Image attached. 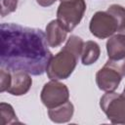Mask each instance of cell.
<instances>
[{"label": "cell", "mask_w": 125, "mask_h": 125, "mask_svg": "<svg viewBox=\"0 0 125 125\" xmlns=\"http://www.w3.org/2000/svg\"><path fill=\"white\" fill-rule=\"evenodd\" d=\"M122 95L125 97V87H124V90H123V93H122Z\"/></svg>", "instance_id": "obj_19"}, {"label": "cell", "mask_w": 125, "mask_h": 125, "mask_svg": "<svg viewBox=\"0 0 125 125\" xmlns=\"http://www.w3.org/2000/svg\"><path fill=\"white\" fill-rule=\"evenodd\" d=\"M101 49L100 46L94 41H87L83 45L81 53V62L85 65L96 62L100 57Z\"/></svg>", "instance_id": "obj_12"}, {"label": "cell", "mask_w": 125, "mask_h": 125, "mask_svg": "<svg viewBox=\"0 0 125 125\" xmlns=\"http://www.w3.org/2000/svg\"><path fill=\"white\" fill-rule=\"evenodd\" d=\"M89 28L94 36L104 39L118 31V23L115 18L108 12L99 11L92 17Z\"/></svg>", "instance_id": "obj_6"}, {"label": "cell", "mask_w": 125, "mask_h": 125, "mask_svg": "<svg viewBox=\"0 0 125 125\" xmlns=\"http://www.w3.org/2000/svg\"><path fill=\"white\" fill-rule=\"evenodd\" d=\"M106 12H108L110 15H112L115 18V20L117 21L118 31H120L122 28L125 27V8L124 7L117 5V4H113L107 8Z\"/></svg>", "instance_id": "obj_14"}, {"label": "cell", "mask_w": 125, "mask_h": 125, "mask_svg": "<svg viewBox=\"0 0 125 125\" xmlns=\"http://www.w3.org/2000/svg\"><path fill=\"white\" fill-rule=\"evenodd\" d=\"M85 11V0H62L58 7L57 20L67 32H70L79 24Z\"/></svg>", "instance_id": "obj_4"}, {"label": "cell", "mask_w": 125, "mask_h": 125, "mask_svg": "<svg viewBox=\"0 0 125 125\" xmlns=\"http://www.w3.org/2000/svg\"><path fill=\"white\" fill-rule=\"evenodd\" d=\"M11 82V70L1 67L0 70V92L8 90Z\"/></svg>", "instance_id": "obj_15"}, {"label": "cell", "mask_w": 125, "mask_h": 125, "mask_svg": "<svg viewBox=\"0 0 125 125\" xmlns=\"http://www.w3.org/2000/svg\"><path fill=\"white\" fill-rule=\"evenodd\" d=\"M0 35L1 67L23 70L32 75H41L46 71L53 55L41 29L4 22Z\"/></svg>", "instance_id": "obj_1"}, {"label": "cell", "mask_w": 125, "mask_h": 125, "mask_svg": "<svg viewBox=\"0 0 125 125\" xmlns=\"http://www.w3.org/2000/svg\"><path fill=\"white\" fill-rule=\"evenodd\" d=\"M118 33H121V34H123V35H125V27L124 28H122L120 31H118Z\"/></svg>", "instance_id": "obj_18"}, {"label": "cell", "mask_w": 125, "mask_h": 125, "mask_svg": "<svg viewBox=\"0 0 125 125\" xmlns=\"http://www.w3.org/2000/svg\"><path fill=\"white\" fill-rule=\"evenodd\" d=\"M61 1H62V0H61Z\"/></svg>", "instance_id": "obj_20"}, {"label": "cell", "mask_w": 125, "mask_h": 125, "mask_svg": "<svg viewBox=\"0 0 125 125\" xmlns=\"http://www.w3.org/2000/svg\"><path fill=\"white\" fill-rule=\"evenodd\" d=\"M32 84V79L28 72L23 70H11V82L7 90L14 96L26 94Z\"/></svg>", "instance_id": "obj_8"}, {"label": "cell", "mask_w": 125, "mask_h": 125, "mask_svg": "<svg viewBox=\"0 0 125 125\" xmlns=\"http://www.w3.org/2000/svg\"><path fill=\"white\" fill-rule=\"evenodd\" d=\"M0 119H1V121H0L1 125L21 123L14 111L13 106L11 104H5V103L0 104Z\"/></svg>", "instance_id": "obj_13"}, {"label": "cell", "mask_w": 125, "mask_h": 125, "mask_svg": "<svg viewBox=\"0 0 125 125\" xmlns=\"http://www.w3.org/2000/svg\"><path fill=\"white\" fill-rule=\"evenodd\" d=\"M40 98L46 107L53 108L68 101L69 91L64 84L58 80H52L44 85Z\"/></svg>", "instance_id": "obj_7"}, {"label": "cell", "mask_w": 125, "mask_h": 125, "mask_svg": "<svg viewBox=\"0 0 125 125\" xmlns=\"http://www.w3.org/2000/svg\"><path fill=\"white\" fill-rule=\"evenodd\" d=\"M1 16L5 17L10 13L16 11L18 0H1Z\"/></svg>", "instance_id": "obj_16"}, {"label": "cell", "mask_w": 125, "mask_h": 125, "mask_svg": "<svg viewBox=\"0 0 125 125\" xmlns=\"http://www.w3.org/2000/svg\"><path fill=\"white\" fill-rule=\"evenodd\" d=\"M100 105L108 120L113 124H125V97L115 92H106Z\"/></svg>", "instance_id": "obj_5"}, {"label": "cell", "mask_w": 125, "mask_h": 125, "mask_svg": "<svg viewBox=\"0 0 125 125\" xmlns=\"http://www.w3.org/2000/svg\"><path fill=\"white\" fill-rule=\"evenodd\" d=\"M84 42L76 36L71 35L64 47L48 63L46 68L47 75L51 80H62L66 79L73 72L79 56L82 53Z\"/></svg>", "instance_id": "obj_2"}, {"label": "cell", "mask_w": 125, "mask_h": 125, "mask_svg": "<svg viewBox=\"0 0 125 125\" xmlns=\"http://www.w3.org/2000/svg\"><path fill=\"white\" fill-rule=\"evenodd\" d=\"M37 3L42 6V7H48V6H51L53 5L57 0H36Z\"/></svg>", "instance_id": "obj_17"}, {"label": "cell", "mask_w": 125, "mask_h": 125, "mask_svg": "<svg viewBox=\"0 0 125 125\" xmlns=\"http://www.w3.org/2000/svg\"><path fill=\"white\" fill-rule=\"evenodd\" d=\"M73 112H74L73 104L69 101H67L66 103L59 106L49 108L48 115L50 119L55 123H65L72 118Z\"/></svg>", "instance_id": "obj_11"}, {"label": "cell", "mask_w": 125, "mask_h": 125, "mask_svg": "<svg viewBox=\"0 0 125 125\" xmlns=\"http://www.w3.org/2000/svg\"><path fill=\"white\" fill-rule=\"evenodd\" d=\"M67 31L58 20L51 21L46 26V37L50 47H59L66 39Z\"/></svg>", "instance_id": "obj_9"}, {"label": "cell", "mask_w": 125, "mask_h": 125, "mask_svg": "<svg viewBox=\"0 0 125 125\" xmlns=\"http://www.w3.org/2000/svg\"><path fill=\"white\" fill-rule=\"evenodd\" d=\"M108 59L118 61L125 58V35L118 33L111 36L106 42Z\"/></svg>", "instance_id": "obj_10"}, {"label": "cell", "mask_w": 125, "mask_h": 125, "mask_svg": "<svg viewBox=\"0 0 125 125\" xmlns=\"http://www.w3.org/2000/svg\"><path fill=\"white\" fill-rule=\"evenodd\" d=\"M125 76V58L118 61L109 60L96 74L98 87L104 92H113Z\"/></svg>", "instance_id": "obj_3"}]
</instances>
